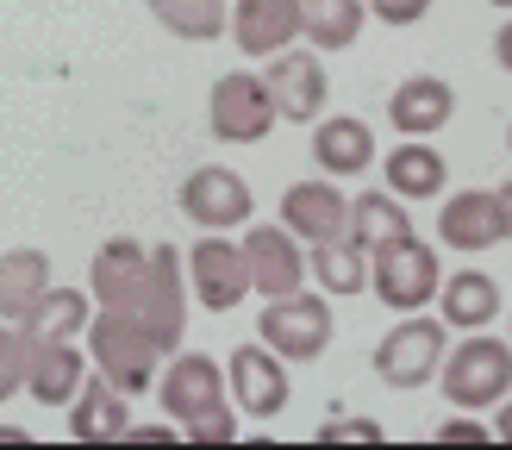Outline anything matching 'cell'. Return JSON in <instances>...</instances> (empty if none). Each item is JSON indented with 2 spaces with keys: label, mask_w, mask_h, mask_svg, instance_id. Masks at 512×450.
<instances>
[{
  "label": "cell",
  "mask_w": 512,
  "mask_h": 450,
  "mask_svg": "<svg viewBox=\"0 0 512 450\" xmlns=\"http://www.w3.org/2000/svg\"><path fill=\"white\" fill-rule=\"evenodd\" d=\"M500 313H506V300L488 269H450L438 282V319L450 332H488Z\"/></svg>",
  "instance_id": "d6986e66"
},
{
  "label": "cell",
  "mask_w": 512,
  "mask_h": 450,
  "mask_svg": "<svg viewBox=\"0 0 512 450\" xmlns=\"http://www.w3.org/2000/svg\"><path fill=\"white\" fill-rule=\"evenodd\" d=\"M281 225H288L300 244L344 238V232H350V200H344V188H338V182L313 175V182H294L288 194H281Z\"/></svg>",
  "instance_id": "5bb4252c"
},
{
  "label": "cell",
  "mask_w": 512,
  "mask_h": 450,
  "mask_svg": "<svg viewBox=\"0 0 512 450\" xmlns=\"http://www.w3.org/2000/svg\"><path fill=\"white\" fill-rule=\"evenodd\" d=\"M306 275L319 282L325 300H350L369 288V250L356 244L350 232L344 238H325V244H306Z\"/></svg>",
  "instance_id": "603a6c76"
},
{
  "label": "cell",
  "mask_w": 512,
  "mask_h": 450,
  "mask_svg": "<svg viewBox=\"0 0 512 450\" xmlns=\"http://www.w3.org/2000/svg\"><path fill=\"white\" fill-rule=\"evenodd\" d=\"M319 444H388V432L375 419H331L319 425Z\"/></svg>",
  "instance_id": "4dcf8cb0"
},
{
  "label": "cell",
  "mask_w": 512,
  "mask_h": 450,
  "mask_svg": "<svg viewBox=\"0 0 512 450\" xmlns=\"http://www.w3.org/2000/svg\"><path fill=\"white\" fill-rule=\"evenodd\" d=\"M182 432H188L194 444H232V438H238V413H232V407H213L207 419L182 425Z\"/></svg>",
  "instance_id": "1f68e13d"
},
{
  "label": "cell",
  "mask_w": 512,
  "mask_h": 450,
  "mask_svg": "<svg viewBox=\"0 0 512 450\" xmlns=\"http://www.w3.org/2000/svg\"><path fill=\"white\" fill-rule=\"evenodd\" d=\"M175 200H182V213L200 225V232H232V225H250V213H256L250 182L238 169H225V163H200Z\"/></svg>",
  "instance_id": "8fae6325"
},
{
  "label": "cell",
  "mask_w": 512,
  "mask_h": 450,
  "mask_svg": "<svg viewBox=\"0 0 512 450\" xmlns=\"http://www.w3.org/2000/svg\"><path fill=\"white\" fill-rule=\"evenodd\" d=\"M438 250L419 244L413 232H400V238H381L369 250V294L381 300V307H394V313H419L438 300Z\"/></svg>",
  "instance_id": "3957f363"
},
{
  "label": "cell",
  "mask_w": 512,
  "mask_h": 450,
  "mask_svg": "<svg viewBox=\"0 0 512 450\" xmlns=\"http://www.w3.org/2000/svg\"><path fill=\"white\" fill-rule=\"evenodd\" d=\"M225 38L244 57H275V50L300 44V0H238L225 13Z\"/></svg>",
  "instance_id": "9a60e30c"
},
{
  "label": "cell",
  "mask_w": 512,
  "mask_h": 450,
  "mask_svg": "<svg viewBox=\"0 0 512 450\" xmlns=\"http://www.w3.org/2000/svg\"><path fill=\"white\" fill-rule=\"evenodd\" d=\"M488 7H500V13H512V0H488Z\"/></svg>",
  "instance_id": "f35d334b"
},
{
  "label": "cell",
  "mask_w": 512,
  "mask_h": 450,
  "mask_svg": "<svg viewBox=\"0 0 512 450\" xmlns=\"http://www.w3.org/2000/svg\"><path fill=\"white\" fill-rule=\"evenodd\" d=\"M150 13H157V25L163 32H175V38H188V44H213V38H225V0H150Z\"/></svg>",
  "instance_id": "f1b7e54d"
},
{
  "label": "cell",
  "mask_w": 512,
  "mask_h": 450,
  "mask_svg": "<svg viewBox=\"0 0 512 450\" xmlns=\"http://www.w3.org/2000/svg\"><path fill=\"white\" fill-rule=\"evenodd\" d=\"M182 269H188V288H194V300H200L207 313H232V307H244L250 269H244V250L225 238V232H200Z\"/></svg>",
  "instance_id": "9c48e42d"
},
{
  "label": "cell",
  "mask_w": 512,
  "mask_h": 450,
  "mask_svg": "<svg viewBox=\"0 0 512 450\" xmlns=\"http://www.w3.org/2000/svg\"><path fill=\"white\" fill-rule=\"evenodd\" d=\"M494 438H500V444H512V394L500 400V419H494Z\"/></svg>",
  "instance_id": "d590c367"
},
{
  "label": "cell",
  "mask_w": 512,
  "mask_h": 450,
  "mask_svg": "<svg viewBox=\"0 0 512 450\" xmlns=\"http://www.w3.org/2000/svg\"><path fill=\"white\" fill-rule=\"evenodd\" d=\"M256 338H263L281 363L325 357V344H331V300L325 294H306V288L269 294L263 313H256Z\"/></svg>",
  "instance_id": "277c9868"
},
{
  "label": "cell",
  "mask_w": 512,
  "mask_h": 450,
  "mask_svg": "<svg viewBox=\"0 0 512 450\" xmlns=\"http://www.w3.org/2000/svg\"><path fill=\"white\" fill-rule=\"evenodd\" d=\"M450 113H456V88L444 82V75H406V82L394 88V100H388V125L400 138L444 132Z\"/></svg>",
  "instance_id": "ffe728a7"
},
{
  "label": "cell",
  "mask_w": 512,
  "mask_h": 450,
  "mask_svg": "<svg viewBox=\"0 0 512 450\" xmlns=\"http://www.w3.org/2000/svg\"><path fill=\"white\" fill-rule=\"evenodd\" d=\"M263 63H269L263 82H269L275 113L288 119V125H313V119L325 113V94H331V82H325V57H319V50L288 44V50H275V57H263Z\"/></svg>",
  "instance_id": "30bf717a"
},
{
  "label": "cell",
  "mask_w": 512,
  "mask_h": 450,
  "mask_svg": "<svg viewBox=\"0 0 512 450\" xmlns=\"http://www.w3.org/2000/svg\"><path fill=\"white\" fill-rule=\"evenodd\" d=\"M488 438H494V432H488L481 419H469V413H456V419L438 425V444H488Z\"/></svg>",
  "instance_id": "836d02e7"
},
{
  "label": "cell",
  "mask_w": 512,
  "mask_h": 450,
  "mask_svg": "<svg viewBox=\"0 0 512 450\" xmlns=\"http://www.w3.org/2000/svg\"><path fill=\"white\" fill-rule=\"evenodd\" d=\"M506 144H512V138H506Z\"/></svg>",
  "instance_id": "ab89813d"
},
{
  "label": "cell",
  "mask_w": 512,
  "mask_h": 450,
  "mask_svg": "<svg viewBox=\"0 0 512 450\" xmlns=\"http://www.w3.org/2000/svg\"><path fill=\"white\" fill-rule=\"evenodd\" d=\"M400 232H413V219H406V200L388 194V188H369V194H356L350 200V238L375 250L381 238H400Z\"/></svg>",
  "instance_id": "83f0119b"
},
{
  "label": "cell",
  "mask_w": 512,
  "mask_h": 450,
  "mask_svg": "<svg viewBox=\"0 0 512 450\" xmlns=\"http://www.w3.org/2000/svg\"><path fill=\"white\" fill-rule=\"evenodd\" d=\"M363 19V0H300V38H313V50H350L363 38Z\"/></svg>",
  "instance_id": "4316f807"
},
{
  "label": "cell",
  "mask_w": 512,
  "mask_h": 450,
  "mask_svg": "<svg viewBox=\"0 0 512 450\" xmlns=\"http://www.w3.org/2000/svg\"><path fill=\"white\" fill-rule=\"evenodd\" d=\"M0 444H25V432H13V425H0Z\"/></svg>",
  "instance_id": "74e56055"
},
{
  "label": "cell",
  "mask_w": 512,
  "mask_h": 450,
  "mask_svg": "<svg viewBox=\"0 0 512 450\" xmlns=\"http://www.w3.org/2000/svg\"><path fill=\"white\" fill-rule=\"evenodd\" d=\"M444 350H450V325L444 319H425V307L419 313H400V325H388V338L375 344V375L388 388H425L431 375H438V363H444Z\"/></svg>",
  "instance_id": "5b68a950"
},
{
  "label": "cell",
  "mask_w": 512,
  "mask_h": 450,
  "mask_svg": "<svg viewBox=\"0 0 512 450\" xmlns=\"http://www.w3.org/2000/svg\"><path fill=\"white\" fill-rule=\"evenodd\" d=\"M144 269H150V250L138 238H107L88 263V294L94 307H113V313H132V300L144 288Z\"/></svg>",
  "instance_id": "ac0fdd59"
},
{
  "label": "cell",
  "mask_w": 512,
  "mask_h": 450,
  "mask_svg": "<svg viewBox=\"0 0 512 450\" xmlns=\"http://www.w3.org/2000/svg\"><path fill=\"white\" fill-rule=\"evenodd\" d=\"M431 382L444 388V400L456 413H488L512 394V338L494 332H463V344L444 350V363Z\"/></svg>",
  "instance_id": "6da1fadb"
},
{
  "label": "cell",
  "mask_w": 512,
  "mask_h": 450,
  "mask_svg": "<svg viewBox=\"0 0 512 450\" xmlns=\"http://www.w3.org/2000/svg\"><path fill=\"white\" fill-rule=\"evenodd\" d=\"M88 294L82 288H57V282H50L38 300H32V313H25L19 319V332L25 338H82L88 332Z\"/></svg>",
  "instance_id": "484cf974"
},
{
  "label": "cell",
  "mask_w": 512,
  "mask_h": 450,
  "mask_svg": "<svg viewBox=\"0 0 512 450\" xmlns=\"http://www.w3.org/2000/svg\"><path fill=\"white\" fill-rule=\"evenodd\" d=\"M494 57H500V69L512 75V19L500 25V32H494Z\"/></svg>",
  "instance_id": "e575fe53"
},
{
  "label": "cell",
  "mask_w": 512,
  "mask_h": 450,
  "mask_svg": "<svg viewBox=\"0 0 512 450\" xmlns=\"http://www.w3.org/2000/svg\"><path fill=\"white\" fill-rule=\"evenodd\" d=\"M157 400L175 425H194L207 419L213 407H225V369L200 350H169V363H157Z\"/></svg>",
  "instance_id": "ba28073f"
},
{
  "label": "cell",
  "mask_w": 512,
  "mask_h": 450,
  "mask_svg": "<svg viewBox=\"0 0 512 450\" xmlns=\"http://www.w3.org/2000/svg\"><path fill=\"white\" fill-rule=\"evenodd\" d=\"M450 182V163L444 150H431L425 138H406L388 150V194L400 200H438V188Z\"/></svg>",
  "instance_id": "cb8c5ba5"
},
{
  "label": "cell",
  "mask_w": 512,
  "mask_h": 450,
  "mask_svg": "<svg viewBox=\"0 0 512 450\" xmlns=\"http://www.w3.org/2000/svg\"><path fill=\"white\" fill-rule=\"evenodd\" d=\"M494 200H500V219H506V244H512V182H500V188H494Z\"/></svg>",
  "instance_id": "8d00e7d4"
},
{
  "label": "cell",
  "mask_w": 512,
  "mask_h": 450,
  "mask_svg": "<svg viewBox=\"0 0 512 450\" xmlns=\"http://www.w3.org/2000/svg\"><path fill=\"white\" fill-rule=\"evenodd\" d=\"M438 244L463 250V257H475V250H494V244H506V219H500V200H494L488 188H463V194H450V200H444V213H438Z\"/></svg>",
  "instance_id": "e0dca14e"
},
{
  "label": "cell",
  "mask_w": 512,
  "mask_h": 450,
  "mask_svg": "<svg viewBox=\"0 0 512 450\" xmlns=\"http://www.w3.org/2000/svg\"><path fill=\"white\" fill-rule=\"evenodd\" d=\"M313 163L319 175H363L375 169V132H369V119H356V113H319L313 125Z\"/></svg>",
  "instance_id": "7402d4cb"
},
{
  "label": "cell",
  "mask_w": 512,
  "mask_h": 450,
  "mask_svg": "<svg viewBox=\"0 0 512 450\" xmlns=\"http://www.w3.org/2000/svg\"><path fill=\"white\" fill-rule=\"evenodd\" d=\"M88 357H94V375H107L119 394H150L163 350H157V338H150L132 313L94 307V319H88Z\"/></svg>",
  "instance_id": "7a4b0ae2"
},
{
  "label": "cell",
  "mask_w": 512,
  "mask_h": 450,
  "mask_svg": "<svg viewBox=\"0 0 512 450\" xmlns=\"http://www.w3.org/2000/svg\"><path fill=\"white\" fill-rule=\"evenodd\" d=\"M225 394L238 400V413L250 419H275V413H288V363L275 357L269 344H238L232 350V363H225Z\"/></svg>",
  "instance_id": "7c38bea8"
},
{
  "label": "cell",
  "mask_w": 512,
  "mask_h": 450,
  "mask_svg": "<svg viewBox=\"0 0 512 450\" xmlns=\"http://www.w3.org/2000/svg\"><path fill=\"white\" fill-rule=\"evenodd\" d=\"M207 125H213L219 144H263L281 125L275 100H269V82H263V75H250V69L219 75L213 100H207Z\"/></svg>",
  "instance_id": "52a82bcc"
},
{
  "label": "cell",
  "mask_w": 512,
  "mask_h": 450,
  "mask_svg": "<svg viewBox=\"0 0 512 450\" xmlns=\"http://www.w3.org/2000/svg\"><path fill=\"white\" fill-rule=\"evenodd\" d=\"M363 7H369L375 19H388V25H419V19L431 13V0H363Z\"/></svg>",
  "instance_id": "d6a6232c"
},
{
  "label": "cell",
  "mask_w": 512,
  "mask_h": 450,
  "mask_svg": "<svg viewBox=\"0 0 512 450\" xmlns=\"http://www.w3.org/2000/svg\"><path fill=\"white\" fill-rule=\"evenodd\" d=\"M244 250V269H250V294H288V288H306V250L288 225H250L238 238Z\"/></svg>",
  "instance_id": "4fadbf2b"
},
{
  "label": "cell",
  "mask_w": 512,
  "mask_h": 450,
  "mask_svg": "<svg viewBox=\"0 0 512 450\" xmlns=\"http://www.w3.org/2000/svg\"><path fill=\"white\" fill-rule=\"evenodd\" d=\"M25 344H32L25 350V394L38 407H69L88 375V357L75 350V338H25Z\"/></svg>",
  "instance_id": "2e32d148"
},
{
  "label": "cell",
  "mask_w": 512,
  "mask_h": 450,
  "mask_svg": "<svg viewBox=\"0 0 512 450\" xmlns=\"http://www.w3.org/2000/svg\"><path fill=\"white\" fill-rule=\"evenodd\" d=\"M50 288V257L44 250H0V319H25L32 313V300Z\"/></svg>",
  "instance_id": "d4e9b609"
},
{
  "label": "cell",
  "mask_w": 512,
  "mask_h": 450,
  "mask_svg": "<svg viewBox=\"0 0 512 450\" xmlns=\"http://www.w3.org/2000/svg\"><path fill=\"white\" fill-rule=\"evenodd\" d=\"M132 319L157 338L163 357L182 350V332H188V269H182V250L175 244L150 250V269H144V288L132 300Z\"/></svg>",
  "instance_id": "8992f818"
},
{
  "label": "cell",
  "mask_w": 512,
  "mask_h": 450,
  "mask_svg": "<svg viewBox=\"0 0 512 450\" xmlns=\"http://www.w3.org/2000/svg\"><path fill=\"white\" fill-rule=\"evenodd\" d=\"M25 350H32V344H25V332H19L13 319H0V407L25 388Z\"/></svg>",
  "instance_id": "f546056e"
},
{
  "label": "cell",
  "mask_w": 512,
  "mask_h": 450,
  "mask_svg": "<svg viewBox=\"0 0 512 450\" xmlns=\"http://www.w3.org/2000/svg\"><path fill=\"white\" fill-rule=\"evenodd\" d=\"M125 425H132L125 394L107 382V375H82V388L69 400V438L75 444H119Z\"/></svg>",
  "instance_id": "44dd1931"
}]
</instances>
